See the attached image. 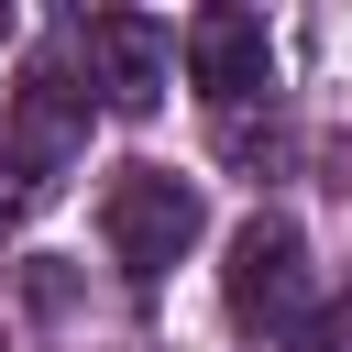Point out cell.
I'll list each match as a JSON object with an SVG mask.
<instances>
[{
	"instance_id": "6da1fadb",
	"label": "cell",
	"mask_w": 352,
	"mask_h": 352,
	"mask_svg": "<svg viewBox=\"0 0 352 352\" xmlns=\"http://www.w3.org/2000/svg\"><path fill=\"white\" fill-rule=\"evenodd\" d=\"M99 231H110V253H121V275H165V264H187V242H198V187L187 176H165V165H121L110 176V198H99Z\"/></svg>"
},
{
	"instance_id": "7a4b0ae2",
	"label": "cell",
	"mask_w": 352,
	"mask_h": 352,
	"mask_svg": "<svg viewBox=\"0 0 352 352\" xmlns=\"http://www.w3.org/2000/svg\"><path fill=\"white\" fill-rule=\"evenodd\" d=\"M88 55L110 66V99H121V110H154L165 77H176V33L132 22V11H99V22H88Z\"/></svg>"
},
{
	"instance_id": "3957f363",
	"label": "cell",
	"mask_w": 352,
	"mask_h": 352,
	"mask_svg": "<svg viewBox=\"0 0 352 352\" xmlns=\"http://www.w3.org/2000/svg\"><path fill=\"white\" fill-rule=\"evenodd\" d=\"M231 308L242 319H264V308H286L297 297V220H275V209H253L242 231H231Z\"/></svg>"
},
{
	"instance_id": "277c9868",
	"label": "cell",
	"mask_w": 352,
	"mask_h": 352,
	"mask_svg": "<svg viewBox=\"0 0 352 352\" xmlns=\"http://www.w3.org/2000/svg\"><path fill=\"white\" fill-rule=\"evenodd\" d=\"M176 55H187V77H198L209 99H242V88H264V22H253V11H198Z\"/></svg>"
},
{
	"instance_id": "5b68a950",
	"label": "cell",
	"mask_w": 352,
	"mask_h": 352,
	"mask_svg": "<svg viewBox=\"0 0 352 352\" xmlns=\"http://www.w3.org/2000/svg\"><path fill=\"white\" fill-rule=\"evenodd\" d=\"M66 143H77V110L55 99V77H33L22 88V154H66Z\"/></svg>"
},
{
	"instance_id": "8992f818",
	"label": "cell",
	"mask_w": 352,
	"mask_h": 352,
	"mask_svg": "<svg viewBox=\"0 0 352 352\" xmlns=\"http://www.w3.org/2000/svg\"><path fill=\"white\" fill-rule=\"evenodd\" d=\"M11 220H22V165L0 154V231H11Z\"/></svg>"
}]
</instances>
